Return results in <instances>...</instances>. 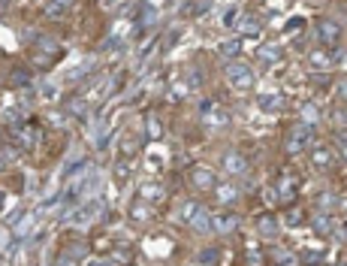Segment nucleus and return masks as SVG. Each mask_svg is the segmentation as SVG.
I'll use <instances>...</instances> for the list:
<instances>
[{
  "instance_id": "f257e3e1",
  "label": "nucleus",
  "mask_w": 347,
  "mask_h": 266,
  "mask_svg": "<svg viewBox=\"0 0 347 266\" xmlns=\"http://www.w3.org/2000/svg\"><path fill=\"white\" fill-rule=\"evenodd\" d=\"M100 206H103V200H100V197L88 200L85 206H79V209H76V215H72V221H76V224H88L91 218H94L97 212H100Z\"/></svg>"
},
{
  "instance_id": "f03ea898",
  "label": "nucleus",
  "mask_w": 347,
  "mask_h": 266,
  "mask_svg": "<svg viewBox=\"0 0 347 266\" xmlns=\"http://www.w3.org/2000/svg\"><path fill=\"white\" fill-rule=\"evenodd\" d=\"M230 79H233V85H239V88H244V85H251L254 82V73L247 70L244 64H230Z\"/></svg>"
},
{
  "instance_id": "7ed1b4c3",
  "label": "nucleus",
  "mask_w": 347,
  "mask_h": 266,
  "mask_svg": "<svg viewBox=\"0 0 347 266\" xmlns=\"http://www.w3.org/2000/svg\"><path fill=\"white\" fill-rule=\"evenodd\" d=\"M236 224H239V218H236V215H224V218H217L214 230H220V233H230V230H233Z\"/></svg>"
},
{
  "instance_id": "20e7f679",
  "label": "nucleus",
  "mask_w": 347,
  "mask_h": 266,
  "mask_svg": "<svg viewBox=\"0 0 347 266\" xmlns=\"http://www.w3.org/2000/svg\"><path fill=\"white\" fill-rule=\"evenodd\" d=\"M224 166L230 169V173H244V160L233 152V154H227V160H224Z\"/></svg>"
},
{
  "instance_id": "39448f33",
  "label": "nucleus",
  "mask_w": 347,
  "mask_h": 266,
  "mask_svg": "<svg viewBox=\"0 0 347 266\" xmlns=\"http://www.w3.org/2000/svg\"><path fill=\"white\" fill-rule=\"evenodd\" d=\"M12 82H15V85H28V82H31V73H28V70H21V67H18V70L12 73Z\"/></svg>"
},
{
  "instance_id": "423d86ee",
  "label": "nucleus",
  "mask_w": 347,
  "mask_h": 266,
  "mask_svg": "<svg viewBox=\"0 0 347 266\" xmlns=\"http://www.w3.org/2000/svg\"><path fill=\"white\" fill-rule=\"evenodd\" d=\"M320 37H323L326 42H332V39L338 37V31H335V24H329V21H326V24H323V31H320Z\"/></svg>"
},
{
  "instance_id": "0eeeda50",
  "label": "nucleus",
  "mask_w": 347,
  "mask_h": 266,
  "mask_svg": "<svg viewBox=\"0 0 347 266\" xmlns=\"http://www.w3.org/2000/svg\"><path fill=\"white\" fill-rule=\"evenodd\" d=\"M193 179H196V185H203V188H211V176H208V169H200V173H196Z\"/></svg>"
},
{
  "instance_id": "6e6552de",
  "label": "nucleus",
  "mask_w": 347,
  "mask_h": 266,
  "mask_svg": "<svg viewBox=\"0 0 347 266\" xmlns=\"http://www.w3.org/2000/svg\"><path fill=\"white\" fill-rule=\"evenodd\" d=\"M220 52H224V55H236V52H239V39L224 42V45H220Z\"/></svg>"
},
{
  "instance_id": "1a4fd4ad",
  "label": "nucleus",
  "mask_w": 347,
  "mask_h": 266,
  "mask_svg": "<svg viewBox=\"0 0 347 266\" xmlns=\"http://www.w3.org/2000/svg\"><path fill=\"white\" fill-rule=\"evenodd\" d=\"M42 97H45V100H52V97H58V88L55 85H45L42 88Z\"/></svg>"
},
{
  "instance_id": "9d476101",
  "label": "nucleus",
  "mask_w": 347,
  "mask_h": 266,
  "mask_svg": "<svg viewBox=\"0 0 347 266\" xmlns=\"http://www.w3.org/2000/svg\"><path fill=\"white\" fill-rule=\"evenodd\" d=\"M220 200H227V203H233V200H236V190H233V188H227V190H220Z\"/></svg>"
},
{
  "instance_id": "9b49d317",
  "label": "nucleus",
  "mask_w": 347,
  "mask_h": 266,
  "mask_svg": "<svg viewBox=\"0 0 347 266\" xmlns=\"http://www.w3.org/2000/svg\"><path fill=\"white\" fill-rule=\"evenodd\" d=\"M214 257H217L214 251H203V254H200V260H214Z\"/></svg>"
},
{
  "instance_id": "f8f14e48",
  "label": "nucleus",
  "mask_w": 347,
  "mask_h": 266,
  "mask_svg": "<svg viewBox=\"0 0 347 266\" xmlns=\"http://www.w3.org/2000/svg\"><path fill=\"white\" fill-rule=\"evenodd\" d=\"M0 166H3V163H0Z\"/></svg>"
}]
</instances>
